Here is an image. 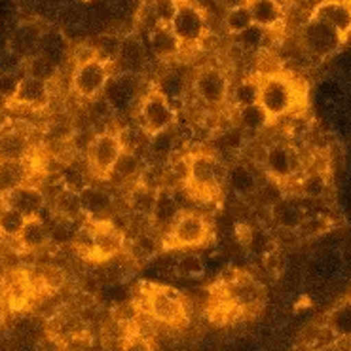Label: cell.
Listing matches in <instances>:
<instances>
[{
    "instance_id": "50",
    "label": "cell",
    "mask_w": 351,
    "mask_h": 351,
    "mask_svg": "<svg viewBox=\"0 0 351 351\" xmlns=\"http://www.w3.org/2000/svg\"><path fill=\"white\" fill-rule=\"evenodd\" d=\"M0 278H2V268H0Z\"/></svg>"
},
{
    "instance_id": "33",
    "label": "cell",
    "mask_w": 351,
    "mask_h": 351,
    "mask_svg": "<svg viewBox=\"0 0 351 351\" xmlns=\"http://www.w3.org/2000/svg\"><path fill=\"white\" fill-rule=\"evenodd\" d=\"M258 93H261V82L258 78H243L234 86H230L228 101L234 110L243 108V106L258 103Z\"/></svg>"
},
{
    "instance_id": "6",
    "label": "cell",
    "mask_w": 351,
    "mask_h": 351,
    "mask_svg": "<svg viewBox=\"0 0 351 351\" xmlns=\"http://www.w3.org/2000/svg\"><path fill=\"white\" fill-rule=\"evenodd\" d=\"M211 237V222L197 211H184L164 237V251H186L205 245Z\"/></svg>"
},
{
    "instance_id": "4",
    "label": "cell",
    "mask_w": 351,
    "mask_h": 351,
    "mask_svg": "<svg viewBox=\"0 0 351 351\" xmlns=\"http://www.w3.org/2000/svg\"><path fill=\"white\" fill-rule=\"evenodd\" d=\"M258 82H261L258 105L266 110L269 120H278L293 112L298 101V91L287 76L271 73L258 78Z\"/></svg>"
},
{
    "instance_id": "17",
    "label": "cell",
    "mask_w": 351,
    "mask_h": 351,
    "mask_svg": "<svg viewBox=\"0 0 351 351\" xmlns=\"http://www.w3.org/2000/svg\"><path fill=\"white\" fill-rule=\"evenodd\" d=\"M49 99H51V84L23 74V78L17 86L16 95L12 97V103L23 108H31V110H42L49 105Z\"/></svg>"
},
{
    "instance_id": "36",
    "label": "cell",
    "mask_w": 351,
    "mask_h": 351,
    "mask_svg": "<svg viewBox=\"0 0 351 351\" xmlns=\"http://www.w3.org/2000/svg\"><path fill=\"white\" fill-rule=\"evenodd\" d=\"M116 137L120 141V145H122L123 150H130V152H135V154H139V150H147L148 145V135L145 128L141 125L139 122L135 123H128V125H122V128H118L116 130Z\"/></svg>"
},
{
    "instance_id": "30",
    "label": "cell",
    "mask_w": 351,
    "mask_h": 351,
    "mask_svg": "<svg viewBox=\"0 0 351 351\" xmlns=\"http://www.w3.org/2000/svg\"><path fill=\"white\" fill-rule=\"evenodd\" d=\"M143 167H145V165L141 164L139 154L130 152V150H122L120 156H118V160H116V164L114 167H112L108 179H112L114 182H118V184L128 186V184H131V182H135V180L139 179Z\"/></svg>"
},
{
    "instance_id": "1",
    "label": "cell",
    "mask_w": 351,
    "mask_h": 351,
    "mask_svg": "<svg viewBox=\"0 0 351 351\" xmlns=\"http://www.w3.org/2000/svg\"><path fill=\"white\" fill-rule=\"evenodd\" d=\"M264 302H266V291L253 276L237 269L221 276L215 306L219 308L224 319L256 315L262 310Z\"/></svg>"
},
{
    "instance_id": "39",
    "label": "cell",
    "mask_w": 351,
    "mask_h": 351,
    "mask_svg": "<svg viewBox=\"0 0 351 351\" xmlns=\"http://www.w3.org/2000/svg\"><path fill=\"white\" fill-rule=\"evenodd\" d=\"M249 27H253V17H251L249 4H239L236 8L226 10V14H224V29L232 36L241 34Z\"/></svg>"
},
{
    "instance_id": "49",
    "label": "cell",
    "mask_w": 351,
    "mask_h": 351,
    "mask_svg": "<svg viewBox=\"0 0 351 351\" xmlns=\"http://www.w3.org/2000/svg\"><path fill=\"white\" fill-rule=\"evenodd\" d=\"M6 49H8V40L0 36V56H2V53H4Z\"/></svg>"
},
{
    "instance_id": "44",
    "label": "cell",
    "mask_w": 351,
    "mask_h": 351,
    "mask_svg": "<svg viewBox=\"0 0 351 351\" xmlns=\"http://www.w3.org/2000/svg\"><path fill=\"white\" fill-rule=\"evenodd\" d=\"M300 188H302V194H306V196L319 197L327 192V179L319 171L310 173V175H306L302 179Z\"/></svg>"
},
{
    "instance_id": "29",
    "label": "cell",
    "mask_w": 351,
    "mask_h": 351,
    "mask_svg": "<svg viewBox=\"0 0 351 351\" xmlns=\"http://www.w3.org/2000/svg\"><path fill=\"white\" fill-rule=\"evenodd\" d=\"M19 245L23 247L25 251H40L44 247L49 245V230L48 224L42 221L40 217H33L27 219L21 234L17 236Z\"/></svg>"
},
{
    "instance_id": "48",
    "label": "cell",
    "mask_w": 351,
    "mask_h": 351,
    "mask_svg": "<svg viewBox=\"0 0 351 351\" xmlns=\"http://www.w3.org/2000/svg\"><path fill=\"white\" fill-rule=\"evenodd\" d=\"M222 4H224V8H236L239 4H247V0H222Z\"/></svg>"
},
{
    "instance_id": "20",
    "label": "cell",
    "mask_w": 351,
    "mask_h": 351,
    "mask_svg": "<svg viewBox=\"0 0 351 351\" xmlns=\"http://www.w3.org/2000/svg\"><path fill=\"white\" fill-rule=\"evenodd\" d=\"M29 154V137L21 130L0 123V162H19Z\"/></svg>"
},
{
    "instance_id": "18",
    "label": "cell",
    "mask_w": 351,
    "mask_h": 351,
    "mask_svg": "<svg viewBox=\"0 0 351 351\" xmlns=\"http://www.w3.org/2000/svg\"><path fill=\"white\" fill-rule=\"evenodd\" d=\"M335 27L343 38L351 33V2L350 0H321L315 8L311 10V16Z\"/></svg>"
},
{
    "instance_id": "26",
    "label": "cell",
    "mask_w": 351,
    "mask_h": 351,
    "mask_svg": "<svg viewBox=\"0 0 351 351\" xmlns=\"http://www.w3.org/2000/svg\"><path fill=\"white\" fill-rule=\"evenodd\" d=\"M177 148H179V133L175 131V128L158 131L148 137L147 152L152 162H158V164L169 162L177 156Z\"/></svg>"
},
{
    "instance_id": "8",
    "label": "cell",
    "mask_w": 351,
    "mask_h": 351,
    "mask_svg": "<svg viewBox=\"0 0 351 351\" xmlns=\"http://www.w3.org/2000/svg\"><path fill=\"white\" fill-rule=\"evenodd\" d=\"M177 118H179L177 108L160 91L156 90V88H150L139 99V105H137V122L145 128L148 135H154L158 131L171 130V128L177 125Z\"/></svg>"
},
{
    "instance_id": "21",
    "label": "cell",
    "mask_w": 351,
    "mask_h": 351,
    "mask_svg": "<svg viewBox=\"0 0 351 351\" xmlns=\"http://www.w3.org/2000/svg\"><path fill=\"white\" fill-rule=\"evenodd\" d=\"M147 65V49L143 46V42L135 36H130L122 40V48L116 58L112 69L116 73H130L139 74Z\"/></svg>"
},
{
    "instance_id": "28",
    "label": "cell",
    "mask_w": 351,
    "mask_h": 351,
    "mask_svg": "<svg viewBox=\"0 0 351 351\" xmlns=\"http://www.w3.org/2000/svg\"><path fill=\"white\" fill-rule=\"evenodd\" d=\"M234 112H236L234 122H236L237 128L243 131L245 135H258V133H262V131L266 130L269 125V122H271L269 116L266 114V110H264L258 103L243 106V108H237Z\"/></svg>"
},
{
    "instance_id": "27",
    "label": "cell",
    "mask_w": 351,
    "mask_h": 351,
    "mask_svg": "<svg viewBox=\"0 0 351 351\" xmlns=\"http://www.w3.org/2000/svg\"><path fill=\"white\" fill-rule=\"evenodd\" d=\"M128 186H130V190H128V197H125L128 213L150 221V213H152V207H154L158 190L147 186V184H143L141 180H135V182H131Z\"/></svg>"
},
{
    "instance_id": "51",
    "label": "cell",
    "mask_w": 351,
    "mask_h": 351,
    "mask_svg": "<svg viewBox=\"0 0 351 351\" xmlns=\"http://www.w3.org/2000/svg\"><path fill=\"white\" fill-rule=\"evenodd\" d=\"M247 2H251V0H247Z\"/></svg>"
},
{
    "instance_id": "46",
    "label": "cell",
    "mask_w": 351,
    "mask_h": 351,
    "mask_svg": "<svg viewBox=\"0 0 351 351\" xmlns=\"http://www.w3.org/2000/svg\"><path fill=\"white\" fill-rule=\"evenodd\" d=\"M21 78H23V74H19V71H16V73H0V97L12 101V97L16 95Z\"/></svg>"
},
{
    "instance_id": "5",
    "label": "cell",
    "mask_w": 351,
    "mask_h": 351,
    "mask_svg": "<svg viewBox=\"0 0 351 351\" xmlns=\"http://www.w3.org/2000/svg\"><path fill=\"white\" fill-rule=\"evenodd\" d=\"M173 34L177 36L182 49L197 48L207 40L209 27L204 10L190 0H177V6L169 21Z\"/></svg>"
},
{
    "instance_id": "24",
    "label": "cell",
    "mask_w": 351,
    "mask_h": 351,
    "mask_svg": "<svg viewBox=\"0 0 351 351\" xmlns=\"http://www.w3.org/2000/svg\"><path fill=\"white\" fill-rule=\"evenodd\" d=\"M247 4L251 10L253 25L261 27V29L276 31L285 19V10L279 0H251Z\"/></svg>"
},
{
    "instance_id": "34",
    "label": "cell",
    "mask_w": 351,
    "mask_h": 351,
    "mask_svg": "<svg viewBox=\"0 0 351 351\" xmlns=\"http://www.w3.org/2000/svg\"><path fill=\"white\" fill-rule=\"evenodd\" d=\"M327 330L335 338H351V298L330 310L327 315Z\"/></svg>"
},
{
    "instance_id": "19",
    "label": "cell",
    "mask_w": 351,
    "mask_h": 351,
    "mask_svg": "<svg viewBox=\"0 0 351 351\" xmlns=\"http://www.w3.org/2000/svg\"><path fill=\"white\" fill-rule=\"evenodd\" d=\"M258 179L254 175L253 167L239 160L234 162L232 165H226V180H224V186L228 188L230 192H234L239 199H247V197H253L256 194V188H258Z\"/></svg>"
},
{
    "instance_id": "47",
    "label": "cell",
    "mask_w": 351,
    "mask_h": 351,
    "mask_svg": "<svg viewBox=\"0 0 351 351\" xmlns=\"http://www.w3.org/2000/svg\"><path fill=\"white\" fill-rule=\"evenodd\" d=\"M152 4V8H154L156 16L158 19L162 21V23H167L171 21L173 12H175V6H177V0H154V2H150Z\"/></svg>"
},
{
    "instance_id": "25",
    "label": "cell",
    "mask_w": 351,
    "mask_h": 351,
    "mask_svg": "<svg viewBox=\"0 0 351 351\" xmlns=\"http://www.w3.org/2000/svg\"><path fill=\"white\" fill-rule=\"evenodd\" d=\"M42 34H44V31H42L38 25H19L16 31H14V34L8 38V49H12L19 58H31V56H34L38 51Z\"/></svg>"
},
{
    "instance_id": "2",
    "label": "cell",
    "mask_w": 351,
    "mask_h": 351,
    "mask_svg": "<svg viewBox=\"0 0 351 351\" xmlns=\"http://www.w3.org/2000/svg\"><path fill=\"white\" fill-rule=\"evenodd\" d=\"M141 302H143V311L160 325L180 328L188 323L186 298L173 287L143 283Z\"/></svg>"
},
{
    "instance_id": "3",
    "label": "cell",
    "mask_w": 351,
    "mask_h": 351,
    "mask_svg": "<svg viewBox=\"0 0 351 351\" xmlns=\"http://www.w3.org/2000/svg\"><path fill=\"white\" fill-rule=\"evenodd\" d=\"M226 180V165L213 152H194L188 156L186 190L190 196L211 202L219 196Z\"/></svg>"
},
{
    "instance_id": "7",
    "label": "cell",
    "mask_w": 351,
    "mask_h": 351,
    "mask_svg": "<svg viewBox=\"0 0 351 351\" xmlns=\"http://www.w3.org/2000/svg\"><path fill=\"white\" fill-rule=\"evenodd\" d=\"M230 78L224 69L217 65H205L197 69L190 91L199 105L205 108H221L228 103Z\"/></svg>"
},
{
    "instance_id": "13",
    "label": "cell",
    "mask_w": 351,
    "mask_h": 351,
    "mask_svg": "<svg viewBox=\"0 0 351 351\" xmlns=\"http://www.w3.org/2000/svg\"><path fill=\"white\" fill-rule=\"evenodd\" d=\"M262 167L268 175V179L278 180L281 184L285 180L293 179L298 171V167H300V162H298V154L293 148L287 147L283 143H276V145L266 147V150H264Z\"/></svg>"
},
{
    "instance_id": "31",
    "label": "cell",
    "mask_w": 351,
    "mask_h": 351,
    "mask_svg": "<svg viewBox=\"0 0 351 351\" xmlns=\"http://www.w3.org/2000/svg\"><path fill=\"white\" fill-rule=\"evenodd\" d=\"M154 88L175 106V103H184L186 101L190 84L179 71H167V73L160 76V80L156 82Z\"/></svg>"
},
{
    "instance_id": "15",
    "label": "cell",
    "mask_w": 351,
    "mask_h": 351,
    "mask_svg": "<svg viewBox=\"0 0 351 351\" xmlns=\"http://www.w3.org/2000/svg\"><path fill=\"white\" fill-rule=\"evenodd\" d=\"M86 219L93 222L108 221L116 213V197L110 190L97 184H88L80 192Z\"/></svg>"
},
{
    "instance_id": "11",
    "label": "cell",
    "mask_w": 351,
    "mask_h": 351,
    "mask_svg": "<svg viewBox=\"0 0 351 351\" xmlns=\"http://www.w3.org/2000/svg\"><path fill=\"white\" fill-rule=\"evenodd\" d=\"M122 150L116 131H97L86 152V164L91 175L97 179H108Z\"/></svg>"
},
{
    "instance_id": "16",
    "label": "cell",
    "mask_w": 351,
    "mask_h": 351,
    "mask_svg": "<svg viewBox=\"0 0 351 351\" xmlns=\"http://www.w3.org/2000/svg\"><path fill=\"white\" fill-rule=\"evenodd\" d=\"M2 204L19 211L27 219H33V217H40V213L44 211L46 196H44V192L38 186H33V184L25 182L21 186L10 190L8 194H4L2 196Z\"/></svg>"
},
{
    "instance_id": "22",
    "label": "cell",
    "mask_w": 351,
    "mask_h": 351,
    "mask_svg": "<svg viewBox=\"0 0 351 351\" xmlns=\"http://www.w3.org/2000/svg\"><path fill=\"white\" fill-rule=\"evenodd\" d=\"M148 48L152 51V56L162 59V61L177 59L180 51H182V46L177 40V36L173 34L171 27L165 23L158 25L156 29H152L148 33Z\"/></svg>"
},
{
    "instance_id": "41",
    "label": "cell",
    "mask_w": 351,
    "mask_h": 351,
    "mask_svg": "<svg viewBox=\"0 0 351 351\" xmlns=\"http://www.w3.org/2000/svg\"><path fill=\"white\" fill-rule=\"evenodd\" d=\"M93 49H95V56H97L101 61H105L108 65H114L116 58L120 53V48H122V40L114 36V34H103L99 36L97 42L91 44Z\"/></svg>"
},
{
    "instance_id": "43",
    "label": "cell",
    "mask_w": 351,
    "mask_h": 351,
    "mask_svg": "<svg viewBox=\"0 0 351 351\" xmlns=\"http://www.w3.org/2000/svg\"><path fill=\"white\" fill-rule=\"evenodd\" d=\"M122 351H154V343L143 330L131 327L122 338Z\"/></svg>"
},
{
    "instance_id": "37",
    "label": "cell",
    "mask_w": 351,
    "mask_h": 351,
    "mask_svg": "<svg viewBox=\"0 0 351 351\" xmlns=\"http://www.w3.org/2000/svg\"><path fill=\"white\" fill-rule=\"evenodd\" d=\"M27 165L25 160L19 162H0V196L8 194L10 190L21 186L27 180Z\"/></svg>"
},
{
    "instance_id": "42",
    "label": "cell",
    "mask_w": 351,
    "mask_h": 351,
    "mask_svg": "<svg viewBox=\"0 0 351 351\" xmlns=\"http://www.w3.org/2000/svg\"><path fill=\"white\" fill-rule=\"evenodd\" d=\"M269 33L271 31H266V29H261V27L253 25V27H249L241 34H237L236 38L241 49H245V51H256V49L262 48L266 44Z\"/></svg>"
},
{
    "instance_id": "38",
    "label": "cell",
    "mask_w": 351,
    "mask_h": 351,
    "mask_svg": "<svg viewBox=\"0 0 351 351\" xmlns=\"http://www.w3.org/2000/svg\"><path fill=\"white\" fill-rule=\"evenodd\" d=\"M173 274L180 279H197L204 278L205 274V262L197 253L184 251L179 254L173 262Z\"/></svg>"
},
{
    "instance_id": "10",
    "label": "cell",
    "mask_w": 351,
    "mask_h": 351,
    "mask_svg": "<svg viewBox=\"0 0 351 351\" xmlns=\"http://www.w3.org/2000/svg\"><path fill=\"white\" fill-rule=\"evenodd\" d=\"M112 65H108L99 58H93L86 63L74 66L73 78H71V86L73 91L84 101L97 97L105 90L108 78L112 76Z\"/></svg>"
},
{
    "instance_id": "14",
    "label": "cell",
    "mask_w": 351,
    "mask_h": 351,
    "mask_svg": "<svg viewBox=\"0 0 351 351\" xmlns=\"http://www.w3.org/2000/svg\"><path fill=\"white\" fill-rule=\"evenodd\" d=\"M184 213L182 205L179 204V197L175 190L162 188L156 194L154 207L150 213V228L158 232L160 236L165 237L173 228V224L179 221V217Z\"/></svg>"
},
{
    "instance_id": "12",
    "label": "cell",
    "mask_w": 351,
    "mask_h": 351,
    "mask_svg": "<svg viewBox=\"0 0 351 351\" xmlns=\"http://www.w3.org/2000/svg\"><path fill=\"white\" fill-rule=\"evenodd\" d=\"M112 106L116 116L128 114L133 105H139V78L137 74L130 73H112L108 78L105 90L101 93Z\"/></svg>"
},
{
    "instance_id": "23",
    "label": "cell",
    "mask_w": 351,
    "mask_h": 351,
    "mask_svg": "<svg viewBox=\"0 0 351 351\" xmlns=\"http://www.w3.org/2000/svg\"><path fill=\"white\" fill-rule=\"evenodd\" d=\"M51 209H53V215L58 219H65V221L73 222L86 221L80 192L71 190V188H59L58 192L53 194V199H51Z\"/></svg>"
},
{
    "instance_id": "9",
    "label": "cell",
    "mask_w": 351,
    "mask_h": 351,
    "mask_svg": "<svg viewBox=\"0 0 351 351\" xmlns=\"http://www.w3.org/2000/svg\"><path fill=\"white\" fill-rule=\"evenodd\" d=\"M346 42L342 34L321 19L310 17L300 31V44L313 58L325 59L336 53Z\"/></svg>"
},
{
    "instance_id": "45",
    "label": "cell",
    "mask_w": 351,
    "mask_h": 351,
    "mask_svg": "<svg viewBox=\"0 0 351 351\" xmlns=\"http://www.w3.org/2000/svg\"><path fill=\"white\" fill-rule=\"evenodd\" d=\"M328 219L325 217H310V219H304L302 224H300V228L298 232L302 234V236H308V237H315V236H321V234H325L327 228L330 226L328 224Z\"/></svg>"
},
{
    "instance_id": "40",
    "label": "cell",
    "mask_w": 351,
    "mask_h": 351,
    "mask_svg": "<svg viewBox=\"0 0 351 351\" xmlns=\"http://www.w3.org/2000/svg\"><path fill=\"white\" fill-rule=\"evenodd\" d=\"M25 222H27L25 215L2 204V207H0V236L8 237V239H17V236L23 230Z\"/></svg>"
},
{
    "instance_id": "35",
    "label": "cell",
    "mask_w": 351,
    "mask_h": 351,
    "mask_svg": "<svg viewBox=\"0 0 351 351\" xmlns=\"http://www.w3.org/2000/svg\"><path fill=\"white\" fill-rule=\"evenodd\" d=\"M25 74L27 76H33L36 80H42V82L51 84L56 78H58L59 73V65L53 63L51 59L46 58L44 53H34L31 58L25 59Z\"/></svg>"
},
{
    "instance_id": "32",
    "label": "cell",
    "mask_w": 351,
    "mask_h": 351,
    "mask_svg": "<svg viewBox=\"0 0 351 351\" xmlns=\"http://www.w3.org/2000/svg\"><path fill=\"white\" fill-rule=\"evenodd\" d=\"M269 215L274 222H278V226L285 232H298L300 224L306 219L304 211L296 204L287 202L285 197H281L278 204H274L269 207Z\"/></svg>"
}]
</instances>
